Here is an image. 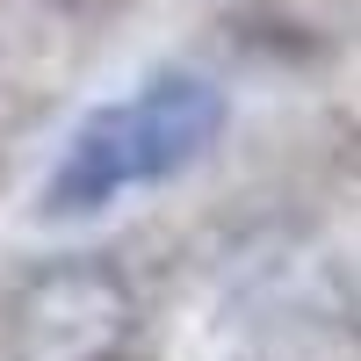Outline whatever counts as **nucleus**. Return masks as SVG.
<instances>
[{
  "instance_id": "f257e3e1",
  "label": "nucleus",
  "mask_w": 361,
  "mask_h": 361,
  "mask_svg": "<svg viewBox=\"0 0 361 361\" xmlns=\"http://www.w3.org/2000/svg\"><path fill=\"white\" fill-rule=\"evenodd\" d=\"M15 361H116L130 340V289L102 260L44 267L15 296Z\"/></svg>"
},
{
  "instance_id": "f03ea898",
  "label": "nucleus",
  "mask_w": 361,
  "mask_h": 361,
  "mask_svg": "<svg viewBox=\"0 0 361 361\" xmlns=\"http://www.w3.org/2000/svg\"><path fill=\"white\" fill-rule=\"evenodd\" d=\"M217 123H224L217 87L188 80V73H166V80L145 87L137 102H116L109 109V130H116V145H123V159H130V180L180 173L209 137H217Z\"/></svg>"
}]
</instances>
